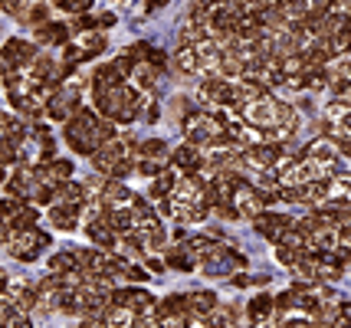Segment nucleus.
Instances as JSON below:
<instances>
[{
    "mask_svg": "<svg viewBox=\"0 0 351 328\" xmlns=\"http://www.w3.org/2000/svg\"><path fill=\"white\" fill-rule=\"evenodd\" d=\"M0 328H33L30 315L23 309H16L7 296H0Z\"/></svg>",
    "mask_w": 351,
    "mask_h": 328,
    "instance_id": "obj_19",
    "label": "nucleus"
},
{
    "mask_svg": "<svg viewBox=\"0 0 351 328\" xmlns=\"http://www.w3.org/2000/svg\"><path fill=\"white\" fill-rule=\"evenodd\" d=\"M79 220H82V203H69V201L49 203V223L56 230H76Z\"/></svg>",
    "mask_w": 351,
    "mask_h": 328,
    "instance_id": "obj_14",
    "label": "nucleus"
},
{
    "mask_svg": "<svg viewBox=\"0 0 351 328\" xmlns=\"http://www.w3.org/2000/svg\"><path fill=\"white\" fill-rule=\"evenodd\" d=\"M171 164L165 161V157H138V164H135V171H141L145 177H158L161 171H168Z\"/></svg>",
    "mask_w": 351,
    "mask_h": 328,
    "instance_id": "obj_32",
    "label": "nucleus"
},
{
    "mask_svg": "<svg viewBox=\"0 0 351 328\" xmlns=\"http://www.w3.org/2000/svg\"><path fill=\"white\" fill-rule=\"evenodd\" d=\"M79 263H76V253H56L53 260H49V273H56V276H62V273H76Z\"/></svg>",
    "mask_w": 351,
    "mask_h": 328,
    "instance_id": "obj_31",
    "label": "nucleus"
},
{
    "mask_svg": "<svg viewBox=\"0 0 351 328\" xmlns=\"http://www.w3.org/2000/svg\"><path fill=\"white\" fill-rule=\"evenodd\" d=\"M312 328H328V325H315V322H312Z\"/></svg>",
    "mask_w": 351,
    "mask_h": 328,
    "instance_id": "obj_45",
    "label": "nucleus"
},
{
    "mask_svg": "<svg viewBox=\"0 0 351 328\" xmlns=\"http://www.w3.org/2000/svg\"><path fill=\"white\" fill-rule=\"evenodd\" d=\"M292 223H295V220H292L289 214H269V210H260V214L253 217V230H256L263 240H269V243L276 247Z\"/></svg>",
    "mask_w": 351,
    "mask_h": 328,
    "instance_id": "obj_9",
    "label": "nucleus"
},
{
    "mask_svg": "<svg viewBox=\"0 0 351 328\" xmlns=\"http://www.w3.org/2000/svg\"><path fill=\"white\" fill-rule=\"evenodd\" d=\"M148 3H152L154 10H158V7H165V3H168V0H148Z\"/></svg>",
    "mask_w": 351,
    "mask_h": 328,
    "instance_id": "obj_42",
    "label": "nucleus"
},
{
    "mask_svg": "<svg viewBox=\"0 0 351 328\" xmlns=\"http://www.w3.org/2000/svg\"><path fill=\"white\" fill-rule=\"evenodd\" d=\"M165 266L178 269V273H191V269H197V256L187 250L184 243H174V247H168V253H165Z\"/></svg>",
    "mask_w": 351,
    "mask_h": 328,
    "instance_id": "obj_20",
    "label": "nucleus"
},
{
    "mask_svg": "<svg viewBox=\"0 0 351 328\" xmlns=\"http://www.w3.org/2000/svg\"><path fill=\"white\" fill-rule=\"evenodd\" d=\"M200 102H207L210 109H233L237 105V92H233V82L223 76H207L200 82Z\"/></svg>",
    "mask_w": 351,
    "mask_h": 328,
    "instance_id": "obj_7",
    "label": "nucleus"
},
{
    "mask_svg": "<svg viewBox=\"0 0 351 328\" xmlns=\"http://www.w3.org/2000/svg\"><path fill=\"white\" fill-rule=\"evenodd\" d=\"M332 328H351V302H341V305H338V318Z\"/></svg>",
    "mask_w": 351,
    "mask_h": 328,
    "instance_id": "obj_39",
    "label": "nucleus"
},
{
    "mask_svg": "<svg viewBox=\"0 0 351 328\" xmlns=\"http://www.w3.org/2000/svg\"><path fill=\"white\" fill-rule=\"evenodd\" d=\"M76 109H79V86L76 82H69V86H56V89L49 92L43 112L53 118V122H66Z\"/></svg>",
    "mask_w": 351,
    "mask_h": 328,
    "instance_id": "obj_8",
    "label": "nucleus"
},
{
    "mask_svg": "<svg viewBox=\"0 0 351 328\" xmlns=\"http://www.w3.org/2000/svg\"><path fill=\"white\" fill-rule=\"evenodd\" d=\"M269 282V276H246V273H237L233 276V286L237 289H246V286H266Z\"/></svg>",
    "mask_w": 351,
    "mask_h": 328,
    "instance_id": "obj_37",
    "label": "nucleus"
},
{
    "mask_svg": "<svg viewBox=\"0 0 351 328\" xmlns=\"http://www.w3.org/2000/svg\"><path fill=\"white\" fill-rule=\"evenodd\" d=\"M135 148H138V141L132 138V135H115V138H108L102 148H95V151L89 155L92 168H95V171H102V174H108V168H112L115 161L135 155Z\"/></svg>",
    "mask_w": 351,
    "mask_h": 328,
    "instance_id": "obj_6",
    "label": "nucleus"
},
{
    "mask_svg": "<svg viewBox=\"0 0 351 328\" xmlns=\"http://www.w3.org/2000/svg\"><path fill=\"white\" fill-rule=\"evenodd\" d=\"M7 299L14 302L16 309L33 312L36 309V286H30V282H7Z\"/></svg>",
    "mask_w": 351,
    "mask_h": 328,
    "instance_id": "obj_18",
    "label": "nucleus"
},
{
    "mask_svg": "<svg viewBox=\"0 0 351 328\" xmlns=\"http://www.w3.org/2000/svg\"><path fill=\"white\" fill-rule=\"evenodd\" d=\"M3 247L10 250L14 260H20V263H33V260L49 247V234L36 230V227H27V230H10V234L3 236Z\"/></svg>",
    "mask_w": 351,
    "mask_h": 328,
    "instance_id": "obj_5",
    "label": "nucleus"
},
{
    "mask_svg": "<svg viewBox=\"0 0 351 328\" xmlns=\"http://www.w3.org/2000/svg\"><path fill=\"white\" fill-rule=\"evenodd\" d=\"M197 266L207 276H233V273L246 269V256L243 253H233L227 243L217 240L214 247H207V250L197 256Z\"/></svg>",
    "mask_w": 351,
    "mask_h": 328,
    "instance_id": "obj_4",
    "label": "nucleus"
},
{
    "mask_svg": "<svg viewBox=\"0 0 351 328\" xmlns=\"http://www.w3.org/2000/svg\"><path fill=\"white\" fill-rule=\"evenodd\" d=\"M92 102H95V112L108 118L112 125H128L135 122L148 105V95H141V89L128 86V82H119V86H102V89H92Z\"/></svg>",
    "mask_w": 351,
    "mask_h": 328,
    "instance_id": "obj_2",
    "label": "nucleus"
},
{
    "mask_svg": "<svg viewBox=\"0 0 351 328\" xmlns=\"http://www.w3.org/2000/svg\"><path fill=\"white\" fill-rule=\"evenodd\" d=\"M10 73H16V69H14V66H10V63H7V56L0 53V76L7 79V76H10Z\"/></svg>",
    "mask_w": 351,
    "mask_h": 328,
    "instance_id": "obj_41",
    "label": "nucleus"
},
{
    "mask_svg": "<svg viewBox=\"0 0 351 328\" xmlns=\"http://www.w3.org/2000/svg\"><path fill=\"white\" fill-rule=\"evenodd\" d=\"M276 305H273V296L269 292H260V296L250 299V305H246V318L250 322H266V318H273Z\"/></svg>",
    "mask_w": 351,
    "mask_h": 328,
    "instance_id": "obj_23",
    "label": "nucleus"
},
{
    "mask_svg": "<svg viewBox=\"0 0 351 328\" xmlns=\"http://www.w3.org/2000/svg\"><path fill=\"white\" fill-rule=\"evenodd\" d=\"M112 302L115 305H125L128 312H152L154 309V296L148 289H141V286H132V289H112Z\"/></svg>",
    "mask_w": 351,
    "mask_h": 328,
    "instance_id": "obj_11",
    "label": "nucleus"
},
{
    "mask_svg": "<svg viewBox=\"0 0 351 328\" xmlns=\"http://www.w3.org/2000/svg\"><path fill=\"white\" fill-rule=\"evenodd\" d=\"M165 151H168V144L161 138H148V141H141L135 148V155L138 157H165Z\"/></svg>",
    "mask_w": 351,
    "mask_h": 328,
    "instance_id": "obj_34",
    "label": "nucleus"
},
{
    "mask_svg": "<svg viewBox=\"0 0 351 328\" xmlns=\"http://www.w3.org/2000/svg\"><path fill=\"white\" fill-rule=\"evenodd\" d=\"M148 273H165V260H158V256H148Z\"/></svg>",
    "mask_w": 351,
    "mask_h": 328,
    "instance_id": "obj_40",
    "label": "nucleus"
},
{
    "mask_svg": "<svg viewBox=\"0 0 351 328\" xmlns=\"http://www.w3.org/2000/svg\"><path fill=\"white\" fill-rule=\"evenodd\" d=\"M62 138H66V144H69L76 155L89 157L95 148H102L108 138H115V125H112L108 118H102L95 109H82V105H79V109L66 118Z\"/></svg>",
    "mask_w": 351,
    "mask_h": 328,
    "instance_id": "obj_1",
    "label": "nucleus"
},
{
    "mask_svg": "<svg viewBox=\"0 0 351 328\" xmlns=\"http://www.w3.org/2000/svg\"><path fill=\"white\" fill-rule=\"evenodd\" d=\"M14 161H16V148L7 138H0V168L3 164H14Z\"/></svg>",
    "mask_w": 351,
    "mask_h": 328,
    "instance_id": "obj_38",
    "label": "nucleus"
},
{
    "mask_svg": "<svg viewBox=\"0 0 351 328\" xmlns=\"http://www.w3.org/2000/svg\"><path fill=\"white\" fill-rule=\"evenodd\" d=\"M299 155H302V157H312V161H338V144L328 138V135H319V138L308 141Z\"/></svg>",
    "mask_w": 351,
    "mask_h": 328,
    "instance_id": "obj_17",
    "label": "nucleus"
},
{
    "mask_svg": "<svg viewBox=\"0 0 351 328\" xmlns=\"http://www.w3.org/2000/svg\"><path fill=\"white\" fill-rule=\"evenodd\" d=\"M154 309L158 312H181V315H187L191 312V305H187V292H171L168 299H161V302H154Z\"/></svg>",
    "mask_w": 351,
    "mask_h": 328,
    "instance_id": "obj_28",
    "label": "nucleus"
},
{
    "mask_svg": "<svg viewBox=\"0 0 351 328\" xmlns=\"http://www.w3.org/2000/svg\"><path fill=\"white\" fill-rule=\"evenodd\" d=\"M36 40L43 43V47H66L69 43V27L66 23H40L36 27Z\"/></svg>",
    "mask_w": 351,
    "mask_h": 328,
    "instance_id": "obj_21",
    "label": "nucleus"
},
{
    "mask_svg": "<svg viewBox=\"0 0 351 328\" xmlns=\"http://www.w3.org/2000/svg\"><path fill=\"white\" fill-rule=\"evenodd\" d=\"M86 234H89V240L99 247V250H106V253L119 250V234L106 223V210H102V214H95L92 220H86Z\"/></svg>",
    "mask_w": 351,
    "mask_h": 328,
    "instance_id": "obj_13",
    "label": "nucleus"
},
{
    "mask_svg": "<svg viewBox=\"0 0 351 328\" xmlns=\"http://www.w3.org/2000/svg\"><path fill=\"white\" fill-rule=\"evenodd\" d=\"M56 7H60L62 14L79 16V14H86V10L92 7V0H56Z\"/></svg>",
    "mask_w": 351,
    "mask_h": 328,
    "instance_id": "obj_35",
    "label": "nucleus"
},
{
    "mask_svg": "<svg viewBox=\"0 0 351 328\" xmlns=\"http://www.w3.org/2000/svg\"><path fill=\"white\" fill-rule=\"evenodd\" d=\"M174 184H178V171L174 168H168V171H161L158 177L152 181V188H148V197L152 201H161V197H168L171 190H174Z\"/></svg>",
    "mask_w": 351,
    "mask_h": 328,
    "instance_id": "obj_25",
    "label": "nucleus"
},
{
    "mask_svg": "<svg viewBox=\"0 0 351 328\" xmlns=\"http://www.w3.org/2000/svg\"><path fill=\"white\" fill-rule=\"evenodd\" d=\"M135 203H138V197L125 188L122 181H112L108 177L106 184H102V210H132Z\"/></svg>",
    "mask_w": 351,
    "mask_h": 328,
    "instance_id": "obj_12",
    "label": "nucleus"
},
{
    "mask_svg": "<svg viewBox=\"0 0 351 328\" xmlns=\"http://www.w3.org/2000/svg\"><path fill=\"white\" fill-rule=\"evenodd\" d=\"M230 203H233V210H237V217H240V220H253L263 210L260 197H256V188H253L246 177L240 181V184H237V188H233V197H230Z\"/></svg>",
    "mask_w": 351,
    "mask_h": 328,
    "instance_id": "obj_10",
    "label": "nucleus"
},
{
    "mask_svg": "<svg viewBox=\"0 0 351 328\" xmlns=\"http://www.w3.org/2000/svg\"><path fill=\"white\" fill-rule=\"evenodd\" d=\"M302 256H306V253L292 250V247H282V243L276 247V260H279V263H282V266H289V269H292V266H295V263H299Z\"/></svg>",
    "mask_w": 351,
    "mask_h": 328,
    "instance_id": "obj_36",
    "label": "nucleus"
},
{
    "mask_svg": "<svg viewBox=\"0 0 351 328\" xmlns=\"http://www.w3.org/2000/svg\"><path fill=\"white\" fill-rule=\"evenodd\" d=\"M3 181H7V174H3V168H0V184H3Z\"/></svg>",
    "mask_w": 351,
    "mask_h": 328,
    "instance_id": "obj_44",
    "label": "nucleus"
},
{
    "mask_svg": "<svg viewBox=\"0 0 351 328\" xmlns=\"http://www.w3.org/2000/svg\"><path fill=\"white\" fill-rule=\"evenodd\" d=\"M135 174V155L122 157V161H115L112 168H108L106 177H112V181H125V177H132Z\"/></svg>",
    "mask_w": 351,
    "mask_h": 328,
    "instance_id": "obj_33",
    "label": "nucleus"
},
{
    "mask_svg": "<svg viewBox=\"0 0 351 328\" xmlns=\"http://www.w3.org/2000/svg\"><path fill=\"white\" fill-rule=\"evenodd\" d=\"M273 3H276V7H282V3H289V0H273Z\"/></svg>",
    "mask_w": 351,
    "mask_h": 328,
    "instance_id": "obj_43",
    "label": "nucleus"
},
{
    "mask_svg": "<svg viewBox=\"0 0 351 328\" xmlns=\"http://www.w3.org/2000/svg\"><path fill=\"white\" fill-rule=\"evenodd\" d=\"M0 53L7 56V63L14 66V69H30V66H33V60L40 56L33 43H27V40H16V36H14V40H7Z\"/></svg>",
    "mask_w": 351,
    "mask_h": 328,
    "instance_id": "obj_15",
    "label": "nucleus"
},
{
    "mask_svg": "<svg viewBox=\"0 0 351 328\" xmlns=\"http://www.w3.org/2000/svg\"><path fill=\"white\" fill-rule=\"evenodd\" d=\"M328 201L351 207V174H335V177H328Z\"/></svg>",
    "mask_w": 351,
    "mask_h": 328,
    "instance_id": "obj_24",
    "label": "nucleus"
},
{
    "mask_svg": "<svg viewBox=\"0 0 351 328\" xmlns=\"http://www.w3.org/2000/svg\"><path fill=\"white\" fill-rule=\"evenodd\" d=\"M106 223L122 236L132 230V210H106Z\"/></svg>",
    "mask_w": 351,
    "mask_h": 328,
    "instance_id": "obj_30",
    "label": "nucleus"
},
{
    "mask_svg": "<svg viewBox=\"0 0 351 328\" xmlns=\"http://www.w3.org/2000/svg\"><path fill=\"white\" fill-rule=\"evenodd\" d=\"M181 131L187 135L191 144H214V141L227 138V112L223 109H191L181 118Z\"/></svg>",
    "mask_w": 351,
    "mask_h": 328,
    "instance_id": "obj_3",
    "label": "nucleus"
},
{
    "mask_svg": "<svg viewBox=\"0 0 351 328\" xmlns=\"http://www.w3.org/2000/svg\"><path fill=\"white\" fill-rule=\"evenodd\" d=\"M132 325H135V312H128L125 305H115V302L99 315V328H132Z\"/></svg>",
    "mask_w": 351,
    "mask_h": 328,
    "instance_id": "obj_22",
    "label": "nucleus"
},
{
    "mask_svg": "<svg viewBox=\"0 0 351 328\" xmlns=\"http://www.w3.org/2000/svg\"><path fill=\"white\" fill-rule=\"evenodd\" d=\"M217 302H220V299H217L214 292H207V289H194V292H187V305H191V312L194 315H207Z\"/></svg>",
    "mask_w": 351,
    "mask_h": 328,
    "instance_id": "obj_26",
    "label": "nucleus"
},
{
    "mask_svg": "<svg viewBox=\"0 0 351 328\" xmlns=\"http://www.w3.org/2000/svg\"><path fill=\"white\" fill-rule=\"evenodd\" d=\"M79 53H82V60H92V56L106 53V36H102V33H89V30H86V40H82Z\"/></svg>",
    "mask_w": 351,
    "mask_h": 328,
    "instance_id": "obj_29",
    "label": "nucleus"
},
{
    "mask_svg": "<svg viewBox=\"0 0 351 328\" xmlns=\"http://www.w3.org/2000/svg\"><path fill=\"white\" fill-rule=\"evenodd\" d=\"M174 69H178V73H187V76H197V53H194V47H178V53H174Z\"/></svg>",
    "mask_w": 351,
    "mask_h": 328,
    "instance_id": "obj_27",
    "label": "nucleus"
},
{
    "mask_svg": "<svg viewBox=\"0 0 351 328\" xmlns=\"http://www.w3.org/2000/svg\"><path fill=\"white\" fill-rule=\"evenodd\" d=\"M174 171H181V174H194V171H200V148L197 144H181V148H174L171 151V161H168Z\"/></svg>",
    "mask_w": 351,
    "mask_h": 328,
    "instance_id": "obj_16",
    "label": "nucleus"
}]
</instances>
